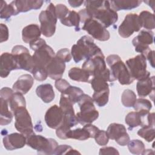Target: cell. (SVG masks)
Here are the masks:
<instances>
[{"label": "cell", "instance_id": "cell-1", "mask_svg": "<svg viewBox=\"0 0 155 155\" xmlns=\"http://www.w3.org/2000/svg\"><path fill=\"white\" fill-rule=\"evenodd\" d=\"M84 3L90 17L99 21L105 28L110 27L117 21V13L111 8L110 1L87 0Z\"/></svg>", "mask_w": 155, "mask_h": 155}, {"label": "cell", "instance_id": "cell-2", "mask_svg": "<svg viewBox=\"0 0 155 155\" xmlns=\"http://www.w3.org/2000/svg\"><path fill=\"white\" fill-rule=\"evenodd\" d=\"M106 62L110 67V82L118 80L121 85H130L134 81L131 78L126 65L119 55H109L106 59Z\"/></svg>", "mask_w": 155, "mask_h": 155}, {"label": "cell", "instance_id": "cell-3", "mask_svg": "<svg viewBox=\"0 0 155 155\" xmlns=\"http://www.w3.org/2000/svg\"><path fill=\"white\" fill-rule=\"evenodd\" d=\"M93 39L87 35L81 37L76 44L71 47V54L75 62L78 63L84 59H88L96 54L101 52Z\"/></svg>", "mask_w": 155, "mask_h": 155}, {"label": "cell", "instance_id": "cell-4", "mask_svg": "<svg viewBox=\"0 0 155 155\" xmlns=\"http://www.w3.org/2000/svg\"><path fill=\"white\" fill-rule=\"evenodd\" d=\"M82 68L87 71L90 76L101 78L106 81L110 80V71L106 67L102 51L87 59L82 64Z\"/></svg>", "mask_w": 155, "mask_h": 155}, {"label": "cell", "instance_id": "cell-5", "mask_svg": "<svg viewBox=\"0 0 155 155\" xmlns=\"http://www.w3.org/2000/svg\"><path fill=\"white\" fill-rule=\"evenodd\" d=\"M93 102V98L87 94L84 93L79 97L78 103L81 111L76 114V117L81 125L91 124L98 118L99 112Z\"/></svg>", "mask_w": 155, "mask_h": 155}, {"label": "cell", "instance_id": "cell-6", "mask_svg": "<svg viewBox=\"0 0 155 155\" xmlns=\"http://www.w3.org/2000/svg\"><path fill=\"white\" fill-rule=\"evenodd\" d=\"M26 144L34 150H37L39 154H53L56 148L59 145L58 142L52 138H46L35 133L26 136Z\"/></svg>", "mask_w": 155, "mask_h": 155}, {"label": "cell", "instance_id": "cell-7", "mask_svg": "<svg viewBox=\"0 0 155 155\" xmlns=\"http://www.w3.org/2000/svg\"><path fill=\"white\" fill-rule=\"evenodd\" d=\"M39 19L41 23V33L47 38L52 36L56 31V24L58 19L55 6L53 3L50 2L47 9L40 13Z\"/></svg>", "mask_w": 155, "mask_h": 155}, {"label": "cell", "instance_id": "cell-8", "mask_svg": "<svg viewBox=\"0 0 155 155\" xmlns=\"http://www.w3.org/2000/svg\"><path fill=\"white\" fill-rule=\"evenodd\" d=\"M126 65L134 80L140 81L150 76V73L147 70L146 58L142 54L128 59L126 61Z\"/></svg>", "mask_w": 155, "mask_h": 155}, {"label": "cell", "instance_id": "cell-9", "mask_svg": "<svg viewBox=\"0 0 155 155\" xmlns=\"http://www.w3.org/2000/svg\"><path fill=\"white\" fill-rule=\"evenodd\" d=\"M13 113L15 118V127L18 131L25 136L34 133L31 118L25 107L19 108Z\"/></svg>", "mask_w": 155, "mask_h": 155}, {"label": "cell", "instance_id": "cell-10", "mask_svg": "<svg viewBox=\"0 0 155 155\" xmlns=\"http://www.w3.org/2000/svg\"><path fill=\"white\" fill-rule=\"evenodd\" d=\"M12 53L16 59L18 70L21 69L32 72L34 68L33 58L25 47L21 45H15L12 48Z\"/></svg>", "mask_w": 155, "mask_h": 155}, {"label": "cell", "instance_id": "cell-11", "mask_svg": "<svg viewBox=\"0 0 155 155\" xmlns=\"http://www.w3.org/2000/svg\"><path fill=\"white\" fill-rule=\"evenodd\" d=\"M82 29L86 31L94 39L101 41H108L110 35L106 28L97 20L90 18L83 23Z\"/></svg>", "mask_w": 155, "mask_h": 155}, {"label": "cell", "instance_id": "cell-12", "mask_svg": "<svg viewBox=\"0 0 155 155\" xmlns=\"http://www.w3.org/2000/svg\"><path fill=\"white\" fill-rule=\"evenodd\" d=\"M153 42L154 33L151 30H142L137 36L133 38L132 44L135 47V51L140 53L145 58L151 50L149 45L153 44Z\"/></svg>", "mask_w": 155, "mask_h": 155}, {"label": "cell", "instance_id": "cell-13", "mask_svg": "<svg viewBox=\"0 0 155 155\" xmlns=\"http://www.w3.org/2000/svg\"><path fill=\"white\" fill-rule=\"evenodd\" d=\"M34 51L32 56L34 68H47L48 64L55 56L54 50L47 43L37 48Z\"/></svg>", "mask_w": 155, "mask_h": 155}, {"label": "cell", "instance_id": "cell-14", "mask_svg": "<svg viewBox=\"0 0 155 155\" xmlns=\"http://www.w3.org/2000/svg\"><path fill=\"white\" fill-rule=\"evenodd\" d=\"M141 28L139 16L136 13H130L126 15L124 20L119 25L118 33L121 37L127 38L134 32L139 31Z\"/></svg>", "mask_w": 155, "mask_h": 155}, {"label": "cell", "instance_id": "cell-15", "mask_svg": "<svg viewBox=\"0 0 155 155\" xmlns=\"http://www.w3.org/2000/svg\"><path fill=\"white\" fill-rule=\"evenodd\" d=\"M106 132L109 139L115 140L120 146H125L130 140L126 128L122 124L112 123L109 125Z\"/></svg>", "mask_w": 155, "mask_h": 155}, {"label": "cell", "instance_id": "cell-16", "mask_svg": "<svg viewBox=\"0 0 155 155\" xmlns=\"http://www.w3.org/2000/svg\"><path fill=\"white\" fill-rule=\"evenodd\" d=\"M44 119L48 127L52 129H56L62 123L64 113L60 107L54 105L47 110Z\"/></svg>", "mask_w": 155, "mask_h": 155}, {"label": "cell", "instance_id": "cell-17", "mask_svg": "<svg viewBox=\"0 0 155 155\" xmlns=\"http://www.w3.org/2000/svg\"><path fill=\"white\" fill-rule=\"evenodd\" d=\"M26 142V136L22 133H13L5 135L3 138L4 147L9 151L22 148Z\"/></svg>", "mask_w": 155, "mask_h": 155}, {"label": "cell", "instance_id": "cell-18", "mask_svg": "<svg viewBox=\"0 0 155 155\" xmlns=\"http://www.w3.org/2000/svg\"><path fill=\"white\" fill-rule=\"evenodd\" d=\"M18 70L17 64L12 53H3L0 57V76L2 78H7L10 71Z\"/></svg>", "mask_w": 155, "mask_h": 155}, {"label": "cell", "instance_id": "cell-19", "mask_svg": "<svg viewBox=\"0 0 155 155\" xmlns=\"http://www.w3.org/2000/svg\"><path fill=\"white\" fill-rule=\"evenodd\" d=\"M65 69V64L56 56L47 66L48 76L54 80L61 79Z\"/></svg>", "mask_w": 155, "mask_h": 155}, {"label": "cell", "instance_id": "cell-20", "mask_svg": "<svg viewBox=\"0 0 155 155\" xmlns=\"http://www.w3.org/2000/svg\"><path fill=\"white\" fill-rule=\"evenodd\" d=\"M154 76L138 81L136 84V90L139 97H146L152 94L154 96Z\"/></svg>", "mask_w": 155, "mask_h": 155}, {"label": "cell", "instance_id": "cell-21", "mask_svg": "<svg viewBox=\"0 0 155 155\" xmlns=\"http://www.w3.org/2000/svg\"><path fill=\"white\" fill-rule=\"evenodd\" d=\"M33 78H32L30 74H22L19 76L18 80L14 83L13 90L15 92L25 94L31 88L33 85Z\"/></svg>", "mask_w": 155, "mask_h": 155}, {"label": "cell", "instance_id": "cell-22", "mask_svg": "<svg viewBox=\"0 0 155 155\" xmlns=\"http://www.w3.org/2000/svg\"><path fill=\"white\" fill-rule=\"evenodd\" d=\"M17 12H27L30 10H38L40 8L44 1L41 0H16L12 1Z\"/></svg>", "mask_w": 155, "mask_h": 155}, {"label": "cell", "instance_id": "cell-23", "mask_svg": "<svg viewBox=\"0 0 155 155\" xmlns=\"http://www.w3.org/2000/svg\"><path fill=\"white\" fill-rule=\"evenodd\" d=\"M41 31L40 27L37 24H30L25 27L22 31V41L25 43L30 42L40 38Z\"/></svg>", "mask_w": 155, "mask_h": 155}, {"label": "cell", "instance_id": "cell-24", "mask_svg": "<svg viewBox=\"0 0 155 155\" xmlns=\"http://www.w3.org/2000/svg\"><path fill=\"white\" fill-rule=\"evenodd\" d=\"M36 93L45 103L51 102L55 96L53 86L50 84H41L38 86L36 89Z\"/></svg>", "mask_w": 155, "mask_h": 155}, {"label": "cell", "instance_id": "cell-25", "mask_svg": "<svg viewBox=\"0 0 155 155\" xmlns=\"http://www.w3.org/2000/svg\"><path fill=\"white\" fill-rule=\"evenodd\" d=\"M112 9L117 12L122 10H131L136 8L142 3L141 1L137 0H116L110 1Z\"/></svg>", "mask_w": 155, "mask_h": 155}, {"label": "cell", "instance_id": "cell-26", "mask_svg": "<svg viewBox=\"0 0 155 155\" xmlns=\"http://www.w3.org/2000/svg\"><path fill=\"white\" fill-rule=\"evenodd\" d=\"M146 115L142 116L137 111H131L128 113L125 116V122L128 125V129L131 130L138 126H143Z\"/></svg>", "mask_w": 155, "mask_h": 155}, {"label": "cell", "instance_id": "cell-27", "mask_svg": "<svg viewBox=\"0 0 155 155\" xmlns=\"http://www.w3.org/2000/svg\"><path fill=\"white\" fill-rule=\"evenodd\" d=\"M68 74L69 78L73 81L82 82H90V75L82 68L73 67L68 71Z\"/></svg>", "mask_w": 155, "mask_h": 155}, {"label": "cell", "instance_id": "cell-28", "mask_svg": "<svg viewBox=\"0 0 155 155\" xmlns=\"http://www.w3.org/2000/svg\"><path fill=\"white\" fill-rule=\"evenodd\" d=\"M138 16L142 27L147 30H151L155 28V19L153 13L148 11H142Z\"/></svg>", "mask_w": 155, "mask_h": 155}, {"label": "cell", "instance_id": "cell-29", "mask_svg": "<svg viewBox=\"0 0 155 155\" xmlns=\"http://www.w3.org/2000/svg\"><path fill=\"white\" fill-rule=\"evenodd\" d=\"M1 110H0V124L1 125H8L11 123L13 119V114L8 110V102L1 99Z\"/></svg>", "mask_w": 155, "mask_h": 155}, {"label": "cell", "instance_id": "cell-30", "mask_svg": "<svg viewBox=\"0 0 155 155\" xmlns=\"http://www.w3.org/2000/svg\"><path fill=\"white\" fill-rule=\"evenodd\" d=\"M61 22L66 26L68 27H75L76 31H79V23L80 21V16L78 13L76 12L74 10L70 11L67 16L63 19L60 21Z\"/></svg>", "mask_w": 155, "mask_h": 155}, {"label": "cell", "instance_id": "cell-31", "mask_svg": "<svg viewBox=\"0 0 155 155\" xmlns=\"http://www.w3.org/2000/svg\"><path fill=\"white\" fill-rule=\"evenodd\" d=\"M18 14V12L12 2L7 4L5 1H1L0 18L1 19H8L12 16L17 15Z\"/></svg>", "mask_w": 155, "mask_h": 155}, {"label": "cell", "instance_id": "cell-32", "mask_svg": "<svg viewBox=\"0 0 155 155\" xmlns=\"http://www.w3.org/2000/svg\"><path fill=\"white\" fill-rule=\"evenodd\" d=\"M133 107L136 111L139 113L142 116H145L149 113L152 108V104L148 99L139 98L136 99Z\"/></svg>", "mask_w": 155, "mask_h": 155}, {"label": "cell", "instance_id": "cell-33", "mask_svg": "<svg viewBox=\"0 0 155 155\" xmlns=\"http://www.w3.org/2000/svg\"><path fill=\"white\" fill-rule=\"evenodd\" d=\"M8 105L12 111H14L16 110L26 107V102L23 94L15 92L8 101Z\"/></svg>", "mask_w": 155, "mask_h": 155}, {"label": "cell", "instance_id": "cell-34", "mask_svg": "<svg viewBox=\"0 0 155 155\" xmlns=\"http://www.w3.org/2000/svg\"><path fill=\"white\" fill-rule=\"evenodd\" d=\"M90 138V136L88 131L83 127V128H76L70 130L66 134L67 139H73L79 140H85Z\"/></svg>", "mask_w": 155, "mask_h": 155}, {"label": "cell", "instance_id": "cell-35", "mask_svg": "<svg viewBox=\"0 0 155 155\" xmlns=\"http://www.w3.org/2000/svg\"><path fill=\"white\" fill-rule=\"evenodd\" d=\"M73 104L69 97L64 93H61L59 101V107L64 114H75Z\"/></svg>", "mask_w": 155, "mask_h": 155}, {"label": "cell", "instance_id": "cell-36", "mask_svg": "<svg viewBox=\"0 0 155 155\" xmlns=\"http://www.w3.org/2000/svg\"><path fill=\"white\" fill-rule=\"evenodd\" d=\"M136 99V94L130 89L125 90L122 94L121 102L125 107H133Z\"/></svg>", "mask_w": 155, "mask_h": 155}, {"label": "cell", "instance_id": "cell-37", "mask_svg": "<svg viewBox=\"0 0 155 155\" xmlns=\"http://www.w3.org/2000/svg\"><path fill=\"white\" fill-rule=\"evenodd\" d=\"M137 134L143 138L146 141L150 142L153 141L155 137L154 127L150 125H143L137 131Z\"/></svg>", "mask_w": 155, "mask_h": 155}, {"label": "cell", "instance_id": "cell-38", "mask_svg": "<svg viewBox=\"0 0 155 155\" xmlns=\"http://www.w3.org/2000/svg\"><path fill=\"white\" fill-rule=\"evenodd\" d=\"M110 90H106L100 92H94L92 98L93 101L99 107L105 106L108 102Z\"/></svg>", "mask_w": 155, "mask_h": 155}, {"label": "cell", "instance_id": "cell-39", "mask_svg": "<svg viewBox=\"0 0 155 155\" xmlns=\"http://www.w3.org/2000/svg\"><path fill=\"white\" fill-rule=\"evenodd\" d=\"M127 145L130 152L134 154H143L145 150L144 143L139 139L130 140Z\"/></svg>", "mask_w": 155, "mask_h": 155}, {"label": "cell", "instance_id": "cell-40", "mask_svg": "<svg viewBox=\"0 0 155 155\" xmlns=\"http://www.w3.org/2000/svg\"><path fill=\"white\" fill-rule=\"evenodd\" d=\"M67 95L69 99L71 100L72 103L74 104L78 102L79 97L81 96L82 94H84V91L80 88L71 86L70 85L64 93H62Z\"/></svg>", "mask_w": 155, "mask_h": 155}, {"label": "cell", "instance_id": "cell-41", "mask_svg": "<svg viewBox=\"0 0 155 155\" xmlns=\"http://www.w3.org/2000/svg\"><path fill=\"white\" fill-rule=\"evenodd\" d=\"M81 154L79 152L73 149L71 147L67 145H58L56 148L53 154Z\"/></svg>", "mask_w": 155, "mask_h": 155}, {"label": "cell", "instance_id": "cell-42", "mask_svg": "<svg viewBox=\"0 0 155 155\" xmlns=\"http://www.w3.org/2000/svg\"><path fill=\"white\" fill-rule=\"evenodd\" d=\"M31 73L33 75V78L39 81H45L48 76L47 68H34Z\"/></svg>", "mask_w": 155, "mask_h": 155}, {"label": "cell", "instance_id": "cell-43", "mask_svg": "<svg viewBox=\"0 0 155 155\" xmlns=\"http://www.w3.org/2000/svg\"><path fill=\"white\" fill-rule=\"evenodd\" d=\"M96 142L101 146H105L108 143L109 137L107 132L104 130H99L94 137Z\"/></svg>", "mask_w": 155, "mask_h": 155}, {"label": "cell", "instance_id": "cell-44", "mask_svg": "<svg viewBox=\"0 0 155 155\" xmlns=\"http://www.w3.org/2000/svg\"><path fill=\"white\" fill-rule=\"evenodd\" d=\"M55 10L57 18L60 21L65 18L70 12L69 9L65 5L62 4H57L55 6Z\"/></svg>", "mask_w": 155, "mask_h": 155}, {"label": "cell", "instance_id": "cell-45", "mask_svg": "<svg viewBox=\"0 0 155 155\" xmlns=\"http://www.w3.org/2000/svg\"><path fill=\"white\" fill-rule=\"evenodd\" d=\"M55 56L64 62H70L71 59V53L70 52V50L67 48H62L58 51Z\"/></svg>", "mask_w": 155, "mask_h": 155}, {"label": "cell", "instance_id": "cell-46", "mask_svg": "<svg viewBox=\"0 0 155 155\" xmlns=\"http://www.w3.org/2000/svg\"><path fill=\"white\" fill-rule=\"evenodd\" d=\"M54 86L59 91L62 93L70 86V84L65 79L61 78L56 81Z\"/></svg>", "mask_w": 155, "mask_h": 155}, {"label": "cell", "instance_id": "cell-47", "mask_svg": "<svg viewBox=\"0 0 155 155\" xmlns=\"http://www.w3.org/2000/svg\"><path fill=\"white\" fill-rule=\"evenodd\" d=\"M13 90L8 87H3L0 91L1 99H3L7 101H9L10 98L13 94Z\"/></svg>", "mask_w": 155, "mask_h": 155}, {"label": "cell", "instance_id": "cell-48", "mask_svg": "<svg viewBox=\"0 0 155 155\" xmlns=\"http://www.w3.org/2000/svg\"><path fill=\"white\" fill-rule=\"evenodd\" d=\"M0 32H1V36H0V42L2 43L8 40L9 36L8 29L6 25L4 24H0Z\"/></svg>", "mask_w": 155, "mask_h": 155}, {"label": "cell", "instance_id": "cell-49", "mask_svg": "<svg viewBox=\"0 0 155 155\" xmlns=\"http://www.w3.org/2000/svg\"><path fill=\"white\" fill-rule=\"evenodd\" d=\"M84 128H85L89 133L90 138H94L95 136L97 134V133L100 130L97 127H96L95 125H92L91 124H87L84 125Z\"/></svg>", "mask_w": 155, "mask_h": 155}, {"label": "cell", "instance_id": "cell-50", "mask_svg": "<svg viewBox=\"0 0 155 155\" xmlns=\"http://www.w3.org/2000/svg\"><path fill=\"white\" fill-rule=\"evenodd\" d=\"M99 154H119V153L115 148L108 147L101 148L99 150Z\"/></svg>", "mask_w": 155, "mask_h": 155}, {"label": "cell", "instance_id": "cell-51", "mask_svg": "<svg viewBox=\"0 0 155 155\" xmlns=\"http://www.w3.org/2000/svg\"><path fill=\"white\" fill-rule=\"evenodd\" d=\"M46 44V42L45 41L44 39L42 38H38V39L30 42V47L32 50H35L37 48L41 47V45Z\"/></svg>", "mask_w": 155, "mask_h": 155}, {"label": "cell", "instance_id": "cell-52", "mask_svg": "<svg viewBox=\"0 0 155 155\" xmlns=\"http://www.w3.org/2000/svg\"><path fill=\"white\" fill-rule=\"evenodd\" d=\"M146 59H147L151 64V67L153 68H154V50H151L147 56L145 57Z\"/></svg>", "mask_w": 155, "mask_h": 155}, {"label": "cell", "instance_id": "cell-53", "mask_svg": "<svg viewBox=\"0 0 155 155\" xmlns=\"http://www.w3.org/2000/svg\"><path fill=\"white\" fill-rule=\"evenodd\" d=\"M68 4L70 5L72 7H80L84 2V1H73V0H69L68 1Z\"/></svg>", "mask_w": 155, "mask_h": 155}]
</instances>
